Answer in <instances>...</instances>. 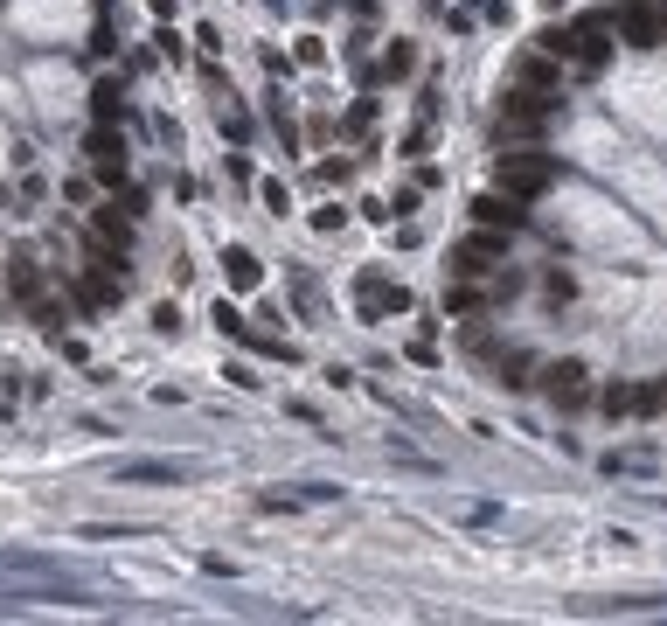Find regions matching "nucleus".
Listing matches in <instances>:
<instances>
[{
	"instance_id": "nucleus-1",
	"label": "nucleus",
	"mask_w": 667,
	"mask_h": 626,
	"mask_svg": "<svg viewBox=\"0 0 667 626\" xmlns=\"http://www.w3.org/2000/svg\"><path fill=\"white\" fill-rule=\"evenodd\" d=\"M556 119H563V91H535V84H515V91H501V112H494V147L542 140Z\"/></svg>"
},
{
	"instance_id": "nucleus-2",
	"label": "nucleus",
	"mask_w": 667,
	"mask_h": 626,
	"mask_svg": "<svg viewBox=\"0 0 667 626\" xmlns=\"http://www.w3.org/2000/svg\"><path fill=\"white\" fill-rule=\"evenodd\" d=\"M494 181H501V195L535 202L542 188H556V181H563V160H556V154H535V147H494Z\"/></svg>"
},
{
	"instance_id": "nucleus-3",
	"label": "nucleus",
	"mask_w": 667,
	"mask_h": 626,
	"mask_svg": "<svg viewBox=\"0 0 667 626\" xmlns=\"http://www.w3.org/2000/svg\"><path fill=\"white\" fill-rule=\"evenodd\" d=\"M612 49H619L612 7H591V14H577V21H570V63H577V77H605Z\"/></svg>"
},
{
	"instance_id": "nucleus-4",
	"label": "nucleus",
	"mask_w": 667,
	"mask_h": 626,
	"mask_svg": "<svg viewBox=\"0 0 667 626\" xmlns=\"http://www.w3.org/2000/svg\"><path fill=\"white\" fill-rule=\"evenodd\" d=\"M410 307H417V300L403 293L383 265H362V272H355V320H362V327H376V320H390V313H410Z\"/></svg>"
},
{
	"instance_id": "nucleus-5",
	"label": "nucleus",
	"mask_w": 667,
	"mask_h": 626,
	"mask_svg": "<svg viewBox=\"0 0 667 626\" xmlns=\"http://www.w3.org/2000/svg\"><path fill=\"white\" fill-rule=\"evenodd\" d=\"M612 28L626 49H667V0H619Z\"/></svg>"
},
{
	"instance_id": "nucleus-6",
	"label": "nucleus",
	"mask_w": 667,
	"mask_h": 626,
	"mask_svg": "<svg viewBox=\"0 0 667 626\" xmlns=\"http://www.w3.org/2000/svg\"><path fill=\"white\" fill-rule=\"evenodd\" d=\"M508 244H515V230H487V223H473V237L452 244V272H459V279H480V272L508 265Z\"/></svg>"
},
{
	"instance_id": "nucleus-7",
	"label": "nucleus",
	"mask_w": 667,
	"mask_h": 626,
	"mask_svg": "<svg viewBox=\"0 0 667 626\" xmlns=\"http://www.w3.org/2000/svg\"><path fill=\"white\" fill-rule=\"evenodd\" d=\"M542 390H549V404H556L563 418H577V411H591V404H598V390H591V369H584L577 355L549 362V369H542Z\"/></svg>"
},
{
	"instance_id": "nucleus-8",
	"label": "nucleus",
	"mask_w": 667,
	"mask_h": 626,
	"mask_svg": "<svg viewBox=\"0 0 667 626\" xmlns=\"http://www.w3.org/2000/svg\"><path fill=\"white\" fill-rule=\"evenodd\" d=\"M466 209H473V223H487V230H529V216H522L515 195H494V188H487V195H473Z\"/></svg>"
},
{
	"instance_id": "nucleus-9",
	"label": "nucleus",
	"mask_w": 667,
	"mask_h": 626,
	"mask_svg": "<svg viewBox=\"0 0 667 626\" xmlns=\"http://www.w3.org/2000/svg\"><path fill=\"white\" fill-rule=\"evenodd\" d=\"M84 147H91V167H98V181H112V188L126 181V140H119V133H105V126H98Z\"/></svg>"
},
{
	"instance_id": "nucleus-10",
	"label": "nucleus",
	"mask_w": 667,
	"mask_h": 626,
	"mask_svg": "<svg viewBox=\"0 0 667 626\" xmlns=\"http://www.w3.org/2000/svg\"><path fill=\"white\" fill-rule=\"evenodd\" d=\"M7 293H14L21 307H42V265H35V251H14V265H7Z\"/></svg>"
},
{
	"instance_id": "nucleus-11",
	"label": "nucleus",
	"mask_w": 667,
	"mask_h": 626,
	"mask_svg": "<svg viewBox=\"0 0 667 626\" xmlns=\"http://www.w3.org/2000/svg\"><path fill=\"white\" fill-rule=\"evenodd\" d=\"M515 84H535V91H563V63H556V56H542V49H529V56H515Z\"/></svg>"
},
{
	"instance_id": "nucleus-12",
	"label": "nucleus",
	"mask_w": 667,
	"mask_h": 626,
	"mask_svg": "<svg viewBox=\"0 0 667 626\" xmlns=\"http://www.w3.org/2000/svg\"><path fill=\"white\" fill-rule=\"evenodd\" d=\"M598 418H605V425L640 418V383H605V390H598Z\"/></svg>"
},
{
	"instance_id": "nucleus-13",
	"label": "nucleus",
	"mask_w": 667,
	"mask_h": 626,
	"mask_svg": "<svg viewBox=\"0 0 667 626\" xmlns=\"http://www.w3.org/2000/svg\"><path fill=\"white\" fill-rule=\"evenodd\" d=\"M223 279H230L237 293H251V286L265 279V265H258V251H251V244H230V251H223Z\"/></svg>"
},
{
	"instance_id": "nucleus-14",
	"label": "nucleus",
	"mask_w": 667,
	"mask_h": 626,
	"mask_svg": "<svg viewBox=\"0 0 667 626\" xmlns=\"http://www.w3.org/2000/svg\"><path fill=\"white\" fill-rule=\"evenodd\" d=\"M529 369H535L529 348H494V383H501V390H522V383H529Z\"/></svg>"
},
{
	"instance_id": "nucleus-15",
	"label": "nucleus",
	"mask_w": 667,
	"mask_h": 626,
	"mask_svg": "<svg viewBox=\"0 0 667 626\" xmlns=\"http://www.w3.org/2000/svg\"><path fill=\"white\" fill-rule=\"evenodd\" d=\"M598 467H605V473H633V480H647V473H661V453H654V446H633V453H605Z\"/></svg>"
},
{
	"instance_id": "nucleus-16",
	"label": "nucleus",
	"mask_w": 667,
	"mask_h": 626,
	"mask_svg": "<svg viewBox=\"0 0 667 626\" xmlns=\"http://www.w3.org/2000/svg\"><path fill=\"white\" fill-rule=\"evenodd\" d=\"M376 77H383V84L417 77V42H390V49H383V63H376Z\"/></svg>"
},
{
	"instance_id": "nucleus-17",
	"label": "nucleus",
	"mask_w": 667,
	"mask_h": 626,
	"mask_svg": "<svg viewBox=\"0 0 667 626\" xmlns=\"http://www.w3.org/2000/svg\"><path fill=\"white\" fill-rule=\"evenodd\" d=\"M535 49H542V56H556V63H570V21H549V28H535Z\"/></svg>"
},
{
	"instance_id": "nucleus-18",
	"label": "nucleus",
	"mask_w": 667,
	"mask_h": 626,
	"mask_svg": "<svg viewBox=\"0 0 667 626\" xmlns=\"http://www.w3.org/2000/svg\"><path fill=\"white\" fill-rule=\"evenodd\" d=\"M91 112H98V126H119V119H126V98H119V84H98V91H91Z\"/></svg>"
},
{
	"instance_id": "nucleus-19",
	"label": "nucleus",
	"mask_w": 667,
	"mask_h": 626,
	"mask_svg": "<svg viewBox=\"0 0 667 626\" xmlns=\"http://www.w3.org/2000/svg\"><path fill=\"white\" fill-rule=\"evenodd\" d=\"M570 300H577V279L549 265V272H542V307H570Z\"/></svg>"
},
{
	"instance_id": "nucleus-20",
	"label": "nucleus",
	"mask_w": 667,
	"mask_h": 626,
	"mask_svg": "<svg viewBox=\"0 0 667 626\" xmlns=\"http://www.w3.org/2000/svg\"><path fill=\"white\" fill-rule=\"evenodd\" d=\"M209 320H216V334H230V341H251V320L230 307V300H216V307H209Z\"/></svg>"
},
{
	"instance_id": "nucleus-21",
	"label": "nucleus",
	"mask_w": 667,
	"mask_h": 626,
	"mask_svg": "<svg viewBox=\"0 0 667 626\" xmlns=\"http://www.w3.org/2000/svg\"><path fill=\"white\" fill-rule=\"evenodd\" d=\"M480 307H494V300H487V293H473V286H452V293H445V313H452V320H473Z\"/></svg>"
},
{
	"instance_id": "nucleus-22",
	"label": "nucleus",
	"mask_w": 667,
	"mask_h": 626,
	"mask_svg": "<svg viewBox=\"0 0 667 626\" xmlns=\"http://www.w3.org/2000/svg\"><path fill=\"white\" fill-rule=\"evenodd\" d=\"M188 467H174V460H133V467H119V480H181Z\"/></svg>"
},
{
	"instance_id": "nucleus-23",
	"label": "nucleus",
	"mask_w": 667,
	"mask_h": 626,
	"mask_svg": "<svg viewBox=\"0 0 667 626\" xmlns=\"http://www.w3.org/2000/svg\"><path fill=\"white\" fill-rule=\"evenodd\" d=\"M258 202H265V216H292V188H285L278 174H265V181H258Z\"/></svg>"
},
{
	"instance_id": "nucleus-24",
	"label": "nucleus",
	"mask_w": 667,
	"mask_h": 626,
	"mask_svg": "<svg viewBox=\"0 0 667 626\" xmlns=\"http://www.w3.org/2000/svg\"><path fill=\"white\" fill-rule=\"evenodd\" d=\"M98 237L126 251V244H133V216H112V209H98Z\"/></svg>"
},
{
	"instance_id": "nucleus-25",
	"label": "nucleus",
	"mask_w": 667,
	"mask_h": 626,
	"mask_svg": "<svg viewBox=\"0 0 667 626\" xmlns=\"http://www.w3.org/2000/svg\"><path fill=\"white\" fill-rule=\"evenodd\" d=\"M369 126H376V98H355V105H348V119H341L334 133H369Z\"/></svg>"
},
{
	"instance_id": "nucleus-26",
	"label": "nucleus",
	"mask_w": 667,
	"mask_h": 626,
	"mask_svg": "<svg viewBox=\"0 0 667 626\" xmlns=\"http://www.w3.org/2000/svg\"><path fill=\"white\" fill-rule=\"evenodd\" d=\"M313 181H320V188H348V181H355V160H320Z\"/></svg>"
},
{
	"instance_id": "nucleus-27",
	"label": "nucleus",
	"mask_w": 667,
	"mask_h": 626,
	"mask_svg": "<svg viewBox=\"0 0 667 626\" xmlns=\"http://www.w3.org/2000/svg\"><path fill=\"white\" fill-rule=\"evenodd\" d=\"M487 300H494V307L522 300V272H501V265H494V286H487Z\"/></svg>"
},
{
	"instance_id": "nucleus-28",
	"label": "nucleus",
	"mask_w": 667,
	"mask_h": 626,
	"mask_svg": "<svg viewBox=\"0 0 667 626\" xmlns=\"http://www.w3.org/2000/svg\"><path fill=\"white\" fill-rule=\"evenodd\" d=\"M292 70H299V56H285V49H265V77H271V84H285Z\"/></svg>"
},
{
	"instance_id": "nucleus-29",
	"label": "nucleus",
	"mask_w": 667,
	"mask_h": 626,
	"mask_svg": "<svg viewBox=\"0 0 667 626\" xmlns=\"http://www.w3.org/2000/svg\"><path fill=\"white\" fill-rule=\"evenodd\" d=\"M292 56H299L306 70H320V63H327V42H320V35H299V49H292Z\"/></svg>"
},
{
	"instance_id": "nucleus-30",
	"label": "nucleus",
	"mask_w": 667,
	"mask_h": 626,
	"mask_svg": "<svg viewBox=\"0 0 667 626\" xmlns=\"http://www.w3.org/2000/svg\"><path fill=\"white\" fill-rule=\"evenodd\" d=\"M271 133H278V147H285V154H299V126H292L278 105H271Z\"/></svg>"
},
{
	"instance_id": "nucleus-31",
	"label": "nucleus",
	"mask_w": 667,
	"mask_h": 626,
	"mask_svg": "<svg viewBox=\"0 0 667 626\" xmlns=\"http://www.w3.org/2000/svg\"><path fill=\"white\" fill-rule=\"evenodd\" d=\"M341 223H348V209H341V202H327V209H313V230H320V237H334Z\"/></svg>"
},
{
	"instance_id": "nucleus-32",
	"label": "nucleus",
	"mask_w": 667,
	"mask_h": 626,
	"mask_svg": "<svg viewBox=\"0 0 667 626\" xmlns=\"http://www.w3.org/2000/svg\"><path fill=\"white\" fill-rule=\"evenodd\" d=\"M417 195H424V188H417V181H410V188H397V195H390V216H417Z\"/></svg>"
},
{
	"instance_id": "nucleus-33",
	"label": "nucleus",
	"mask_w": 667,
	"mask_h": 626,
	"mask_svg": "<svg viewBox=\"0 0 667 626\" xmlns=\"http://www.w3.org/2000/svg\"><path fill=\"white\" fill-rule=\"evenodd\" d=\"M153 49H160V56H167V63H181V56H188V49H181V35H174V28H167V21H160V35H153Z\"/></svg>"
},
{
	"instance_id": "nucleus-34",
	"label": "nucleus",
	"mask_w": 667,
	"mask_h": 626,
	"mask_svg": "<svg viewBox=\"0 0 667 626\" xmlns=\"http://www.w3.org/2000/svg\"><path fill=\"white\" fill-rule=\"evenodd\" d=\"M438 112H445V105H438V84H424V91H417V119L438 126Z\"/></svg>"
},
{
	"instance_id": "nucleus-35",
	"label": "nucleus",
	"mask_w": 667,
	"mask_h": 626,
	"mask_svg": "<svg viewBox=\"0 0 667 626\" xmlns=\"http://www.w3.org/2000/svg\"><path fill=\"white\" fill-rule=\"evenodd\" d=\"M473 14H487L494 28H508V21H515V7H508V0H473Z\"/></svg>"
},
{
	"instance_id": "nucleus-36",
	"label": "nucleus",
	"mask_w": 667,
	"mask_h": 626,
	"mask_svg": "<svg viewBox=\"0 0 667 626\" xmlns=\"http://www.w3.org/2000/svg\"><path fill=\"white\" fill-rule=\"evenodd\" d=\"M153 334H167V341H174V334H181V313L167 307V300H160V307H153Z\"/></svg>"
},
{
	"instance_id": "nucleus-37",
	"label": "nucleus",
	"mask_w": 667,
	"mask_h": 626,
	"mask_svg": "<svg viewBox=\"0 0 667 626\" xmlns=\"http://www.w3.org/2000/svg\"><path fill=\"white\" fill-rule=\"evenodd\" d=\"M424 147H431V126H424V119H417V126H410V133H403V154H424Z\"/></svg>"
},
{
	"instance_id": "nucleus-38",
	"label": "nucleus",
	"mask_w": 667,
	"mask_h": 626,
	"mask_svg": "<svg viewBox=\"0 0 667 626\" xmlns=\"http://www.w3.org/2000/svg\"><path fill=\"white\" fill-rule=\"evenodd\" d=\"M223 376H230V383H237V390H258V383H265V376H251V362H230V369H223Z\"/></svg>"
},
{
	"instance_id": "nucleus-39",
	"label": "nucleus",
	"mask_w": 667,
	"mask_h": 626,
	"mask_svg": "<svg viewBox=\"0 0 667 626\" xmlns=\"http://www.w3.org/2000/svg\"><path fill=\"white\" fill-rule=\"evenodd\" d=\"M146 7H153V21H174L181 14V0H146Z\"/></svg>"
},
{
	"instance_id": "nucleus-40",
	"label": "nucleus",
	"mask_w": 667,
	"mask_h": 626,
	"mask_svg": "<svg viewBox=\"0 0 667 626\" xmlns=\"http://www.w3.org/2000/svg\"><path fill=\"white\" fill-rule=\"evenodd\" d=\"M556 7H570V0H542V14H556Z\"/></svg>"
},
{
	"instance_id": "nucleus-41",
	"label": "nucleus",
	"mask_w": 667,
	"mask_h": 626,
	"mask_svg": "<svg viewBox=\"0 0 667 626\" xmlns=\"http://www.w3.org/2000/svg\"><path fill=\"white\" fill-rule=\"evenodd\" d=\"M0 286H7V272H0Z\"/></svg>"
}]
</instances>
